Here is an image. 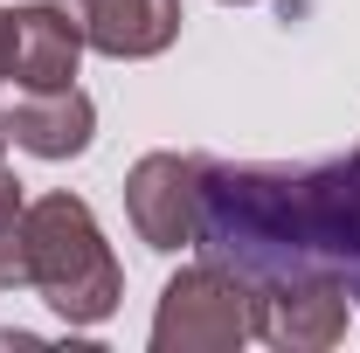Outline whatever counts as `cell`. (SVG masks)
I'll list each match as a JSON object with an SVG mask.
<instances>
[{"label":"cell","mask_w":360,"mask_h":353,"mask_svg":"<svg viewBox=\"0 0 360 353\" xmlns=\"http://www.w3.org/2000/svg\"><path fill=\"white\" fill-rule=\"evenodd\" d=\"M194 250L250 291L284 277H340L360 305V146L319 167H222L201 160Z\"/></svg>","instance_id":"6da1fadb"},{"label":"cell","mask_w":360,"mask_h":353,"mask_svg":"<svg viewBox=\"0 0 360 353\" xmlns=\"http://www.w3.org/2000/svg\"><path fill=\"white\" fill-rule=\"evenodd\" d=\"M21 250H28V291L42 298L63 326H104L125 298V270L111 257L104 229L84 194H42L21 215Z\"/></svg>","instance_id":"7a4b0ae2"},{"label":"cell","mask_w":360,"mask_h":353,"mask_svg":"<svg viewBox=\"0 0 360 353\" xmlns=\"http://www.w3.org/2000/svg\"><path fill=\"white\" fill-rule=\"evenodd\" d=\"M257 340V291L222 264H187L167 277L153 312V353H236Z\"/></svg>","instance_id":"3957f363"},{"label":"cell","mask_w":360,"mask_h":353,"mask_svg":"<svg viewBox=\"0 0 360 353\" xmlns=\"http://www.w3.org/2000/svg\"><path fill=\"white\" fill-rule=\"evenodd\" d=\"M125 215H132V236L146 250H160V257L194 250V229H201V160L146 153L125 174Z\"/></svg>","instance_id":"277c9868"},{"label":"cell","mask_w":360,"mask_h":353,"mask_svg":"<svg viewBox=\"0 0 360 353\" xmlns=\"http://www.w3.org/2000/svg\"><path fill=\"white\" fill-rule=\"evenodd\" d=\"M347 312L340 277H284L257 291V340L277 353H326L347 340Z\"/></svg>","instance_id":"5b68a950"},{"label":"cell","mask_w":360,"mask_h":353,"mask_svg":"<svg viewBox=\"0 0 360 353\" xmlns=\"http://www.w3.org/2000/svg\"><path fill=\"white\" fill-rule=\"evenodd\" d=\"M7 21H14L7 77H14L21 90H63V84H77V63H84V49H90L77 7H63V0H28V7H14Z\"/></svg>","instance_id":"8992f818"},{"label":"cell","mask_w":360,"mask_h":353,"mask_svg":"<svg viewBox=\"0 0 360 353\" xmlns=\"http://www.w3.org/2000/svg\"><path fill=\"white\" fill-rule=\"evenodd\" d=\"M0 132L21 153H35V160H77L97 139V104L77 84H63V90H21L14 84V97H0Z\"/></svg>","instance_id":"52a82bcc"},{"label":"cell","mask_w":360,"mask_h":353,"mask_svg":"<svg viewBox=\"0 0 360 353\" xmlns=\"http://www.w3.org/2000/svg\"><path fill=\"white\" fill-rule=\"evenodd\" d=\"M84 42L111 63H146L180 42V0H77Z\"/></svg>","instance_id":"ba28073f"},{"label":"cell","mask_w":360,"mask_h":353,"mask_svg":"<svg viewBox=\"0 0 360 353\" xmlns=\"http://www.w3.org/2000/svg\"><path fill=\"white\" fill-rule=\"evenodd\" d=\"M21 215H28V194H21V180L7 174V160H0V291H7V284H28Z\"/></svg>","instance_id":"9c48e42d"},{"label":"cell","mask_w":360,"mask_h":353,"mask_svg":"<svg viewBox=\"0 0 360 353\" xmlns=\"http://www.w3.org/2000/svg\"><path fill=\"white\" fill-rule=\"evenodd\" d=\"M35 347H42L35 333H0V353H35Z\"/></svg>","instance_id":"30bf717a"},{"label":"cell","mask_w":360,"mask_h":353,"mask_svg":"<svg viewBox=\"0 0 360 353\" xmlns=\"http://www.w3.org/2000/svg\"><path fill=\"white\" fill-rule=\"evenodd\" d=\"M7 49H14V21L0 14V84H7Z\"/></svg>","instance_id":"8fae6325"},{"label":"cell","mask_w":360,"mask_h":353,"mask_svg":"<svg viewBox=\"0 0 360 353\" xmlns=\"http://www.w3.org/2000/svg\"><path fill=\"white\" fill-rule=\"evenodd\" d=\"M229 7H250V0H229Z\"/></svg>","instance_id":"7c38bea8"}]
</instances>
